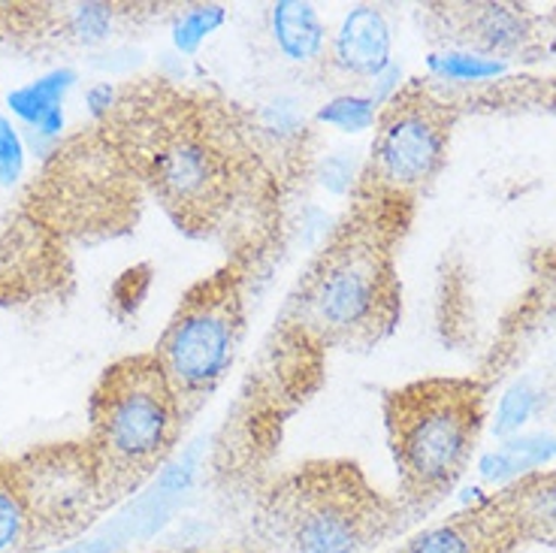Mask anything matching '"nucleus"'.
<instances>
[{
    "label": "nucleus",
    "instance_id": "6ab92c4d",
    "mask_svg": "<svg viewBox=\"0 0 556 553\" xmlns=\"http://www.w3.org/2000/svg\"><path fill=\"white\" fill-rule=\"evenodd\" d=\"M544 397L539 390H532L527 381H517L511 388L505 390L496 405V420H493V432L496 436H511L517 429L527 424L529 417L542 409Z\"/></svg>",
    "mask_w": 556,
    "mask_h": 553
},
{
    "label": "nucleus",
    "instance_id": "2eb2a0df",
    "mask_svg": "<svg viewBox=\"0 0 556 553\" xmlns=\"http://www.w3.org/2000/svg\"><path fill=\"white\" fill-rule=\"evenodd\" d=\"M73 83H76V73L73 70H52V73L40 76L37 83L13 91L7 103H10L13 115H18L40 137H58L64 130L61 100H64V95H67Z\"/></svg>",
    "mask_w": 556,
    "mask_h": 553
},
{
    "label": "nucleus",
    "instance_id": "6e6552de",
    "mask_svg": "<svg viewBox=\"0 0 556 553\" xmlns=\"http://www.w3.org/2000/svg\"><path fill=\"white\" fill-rule=\"evenodd\" d=\"M463 110L427 79L396 85L376 115L357 185L417 206L442 176Z\"/></svg>",
    "mask_w": 556,
    "mask_h": 553
},
{
    "label": "nucleus",
    "instance_id": "f8f14e48",
    "mask_svg": "<svg viewBox=\"0 0 556 553\" xmlns=\"http://www.w3.org/2000/svg\"><path fill=\"white\" fill-rule=\"evenodd\" d=\"M520 539L493 497L424 526L396 553H515Z\"/></svg>",
    "mask_w": 556,
    "mask_h": 553
},
{
    "label": "nucleus",
    "instance_id": "ddd939ff",
    "mask_svg": "<svg viewBox=\"0 0 556 553\" xmlns=\"http://www.w3.org/2000/svg\"><path fill=\"white\" fill-rule=\"evenodd\" d=\"M490 497L508 517L520 544L556 551V469L527 472Z\"/></svg>",
    "mask_w": 556,
    "mask_h": 553
},
{
    "label": "nucleus",
    "instance_id": "aec40b11",
    "mask_svg": "<svg viewBox=\"0 0 556 553\" xmlns=\"http://www.w3.org/2000/svg\"><path fill=\"white\" fill-rule=\"evenodd\" d=\"M430 67L447 83H486L502 73V64L496 61L466 55V52H439L430 58Z\"/></svg>",
    "mask_w": 556,
    "mask_h": 553
},
{
    "label": "nucleus",
    "instance_id": "7ed1b4c3",
    "mask_svg": "<svg viewBox=\"0 0 556 553\" xmlns=\"http://www.w3.org/2000/svg\"><path fill=\"white\" fill-rule=\"evenodd\" d=\"M408 524L345 456L306 460L273 478L254 502V536L266 553H369Z\"/></svg>",
    "mask_w": 556,
    "mask_h": 553
},
{
    "label": "nucleus",
    "instance_id": "dca6fc26",
    "mask_svg": "<svg viewBox=\"0 0 556 553\" xmlns=\"http://www.w3.org/2000/svg\"><path fill=\"white\" fill-rule=\"evenodd\" d=\"M0 553H37L34 517L15 456H0Z\"/></svg>",
    "mask_w": 556,
    "mask_h": 553
},
{
    "label": "nucleus",
    "instance_id": "412c9836",
    "mask_svg": "<svg viewBox=\"0 0 556 553\" xmlns=\"http://www.w3.org/2000/svg\"><path fill=\"white\" fill-rule=\"evenodd\" d=\"M224 22L222 7H191V10H181L179 22H176V46L181 52H194L200 42L206 40L212 30L218 28Z\"/></svg>",
    "mask_w": 556,
    "mask_h": 553
},
{
    "label": "nucleus",
    "instance_id": "1a4fd4ad",
    "mask_svg": "<svg viewBox=\"0 0 556 553\" xmlns=\"http://www.w3.org/2000/svg\"><path fill=\"white\" fill-rule=\"evenodd\" d=\"M15 469L34 517L37 553L64 548L110 512L98 463L85 439L37 444L15 456Z\"/></svg>",
    "mask_w": 556,
    "mask_h": 553
},
{
    "label": "nucleus",
    "instance_id": "0eeeda50",
    "mask_svg": "<svg viewBox=\"0 0 556 553\" xmlns=\"http://www.w3.org/2000/svg\"><path fill=\"white\" fill-rule=\"evenodd\" d=\"M139 200L142 185L94 125L52 149L25 194V215L58 239L115 236L137 222Z\"/></svg>",
    "mask_w": 556,
    "mask_h": 553
},
{
    "label": "nucleus",
    "instance_id": "f03ea898",
    "mask_svg": "<svg viewBox=\"0 0 556 553\" xmlns=\"http://www.w3.org/2000/svg\"><path fill=\"white\" fill-rule=\"evenodd\" d=\"M415 206L354 185V200L288 297L281 330L312 351H369L403 318L400 246Z\"/></svg>",
    "mask_w": 556,
    "mask_h": 553
},
{
    "label": "nucleus",
    "instance_id": "5701e85b",
    "mask_svg": "<svg viewBox=\"0 0 556 553\" xmlns=\"http://www.w3.org/2000/svg\"><path fill=\"white\" fill-rule=\"evenodd\" d=\"M154 553H266L257 541H218V544H185Z\"/></svg>",
    "mask_w": 556,
    "mask_h": 553
},
{
    "label": "nucleus",
    "instance_id": "b1692460",
    "mask_svg": "<svg viewBox=\"0 0 556 553\" xmlns=\"http://www.w3.org/2000/svg\"><path fill=\"white\" fill-rule=\"evenodd\" d=\"M547 22H551V25H556V13L551 15V18H547Z\"/></svg>",
    "mask_w": 556,
    "mask_h": 553
},
{
    "label": "nucleus",
    "instance_id": "4be33fe9",
    "mask_svg": "<svg viewBox=\"0 0 556 553\" xmlns=\"http://www.w3.org/2000/svg\"><path fill=\"white\" fill-rule=\"evenodd\" d=\"M25 169V142L15 125L0 115V185H13Z\"/></svg>",
    "mask_w": 556,
    "mask_h": 553
},
{
    "label": "nucleus",
    "instance_id": "9d476101",
    "mask_svg": "<svg viewBox=\"0 0 556 553\" xmlns=\"http://www.w3.org/2000/svg\"><path fill=\"white\" fill-rule=\"evenodd\" d=\"M420 30L442 52H466L496 64H535L551 55V22L511 0H451L417 7Z\"/></svg>",
    "mask_w": 556,
    "mask_h": 553
},
{
    "label": "nucleus",
    "instance_id": "393cba45",
    "mask_svg": "<svg viewBox=\"0 0 556 553\" xmlns=\"http://www.w3.org/2000/svg\"><path fill=\"white\" fill-rule=\"evenodd\" d=\"M554 400H556V385H554Z\"/></svg>",
    "mask_w": 556,
    "mask_h": 553
},
{
    "label": "nucleus",
    "instance_id": "9b49d317",
    "mask_svg": "<svg viewBox=\"0 0 556 553\" xmlns=\"http://www.w3.org/2000/svg\"><path fill=\"white\" fill-rule=\"evenodd\" d=\"M390 46H393V34L384 10L361 3L348 10L333 34L327 37L320 70L327 79L348 85V95L354 91V85L378 83L384 73H390Z\"/></svg>",
    "mask_w": 556,
    "mask_h": 553
},
{
    "label": "nucleus",
    "instance_id": "a211bd4d",
    "mask_svg": "<svg viewBox=\"0 0 556 553\" xmlns=\"http://www.w3.org/2000/svg\"><path fill=\"white\" fill-rule=\"evenodd\" d=\"M378 110H381V103L372 95L339 91L330 103H324V110H318V122L339 127L345 134H357V130H369L376 125Z\"/></svg>",
    "mask_w": 556,
    "mask_h": 553
},
{
    "label": "nucleus",
    "instance_id": "20e7f679",
    "mask_svg": "<svg viewBox=\"0 0 556 553\" xmlns=\"http://www.w3.org/2000/svg\"><path fill=\"white\" fill-rule=\"evenodd\" d=\"M486 381L430 375L384 390L381 415L408 520L432 512L459 485L486 424Z\"/></svg>",
    "mask_w": 556,
    "mask_h": 553
},
{
    "label": "nucleus",
    "instance_id": "423d86ee",
    "mask_svg": "<svg viewBox=\"0 0 556 553\" xmlns=\"http://www.w3.org/2000/svg\"><path fill=\"white\" fill-rule=\"evenodd\" d=\"M245 263L230 261L212 276L194 281L164 330L152 354L191 424L212 393L222 388L245 339Z\"/></svg>",
    "mask_w": 556,
    "mask_h": 553
},
{
    "label": "nucleus",
    "instance_id": "f3484780",
    "mask_svg": "<svg viewBox=\"0 0 556 553\" xmlns=\"http://www.w3.org/2000/svg\"><path fill=\"white\" fill-rule=\"evenodd\" d=\"M457 106H472V110H508V106H539L556 115V79H508L505 85L481 88L466 100H457Z\"/></svg>",
    "mask_w": 556,
    "mask_h": 553
},
{
    "label": "nucleus",
    "instance_id": "f257e3e1",
    "mask_svg": "<svg viewBox=\"0 0 556 553\" xmlns=\"http://www.w3.org/2000/svg\"><path fill=\"white\" fill-rule=\"evenodd\" d=\"M98 127L142 191L194 239L227 230L254 181L251 142L230 106L169 79L118 88Z\"/></svg>",
    "mask_w": 556,
    "mask_h": 553
},
{
    "label": "nucleus",
    "instance_id": "39448f33",
    "mask_svg": "<svg viewBox=\"0 0 556 553\" xmlns=\"http://www.w3.org/2000/svg\"><path fill=\"white\" fill-rule=\"evenodd\" d=\"M185 427L152 351L118 357L100 373L88 400L85 442L94 454L110 508L139 493L167 466Z\"/></svg>",
    "mask_w": 556,
    "mask_h": 553
},
{
    "label": "nucleus",
    "instance_id": "4468645a",
    "mask_svg": "<svg viewBox=\"0 0 556 553\" xmlns=\"http://www.w3.org/2000/svg\"><path fill=\"white\" fill-rule=\"evenodd\" d=\"M269 22H273V37H276L278 52L285 55V61L303 64V67H320L330 34L324 28L315 7L276 3L269 10Z\"/></svg>",
    "mask_w": 556,
    "mask_h": 553
}]
</instances>
